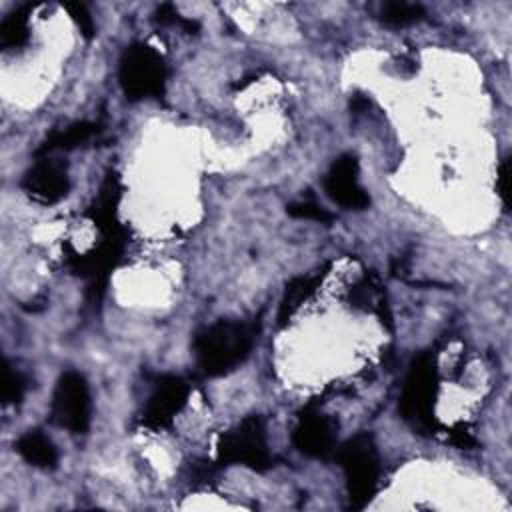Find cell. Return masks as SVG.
Returning a JSON list of instances; mask_svg holds the SVG:
<instances>
[{
    "label": "cell",
    "instance_id": "8",
    "mask_svg": "<svg viewBox=\"0 0 512 512\" xmlns=\"http://www.w3.org/2000/svg\"><path fill=\"white\" fill-rule=\"evenodd\" d=\"M296 446L310 456H326L332 450V428L330 422L320 416H304L294 434Z\"/></svg>",
    "mask_w": 512,
    "mask_h": 512
},
{
    "label": "cell",
    "instance_id": "3",
    "mask_svg": "<svg viewBox=\"0 0 512 512\" xmlns=\"http://www.w3.org/2000/svg\"><path fill=\"white\" fill-rule=\"evenodd\" d=\"M52 418L72 430L84 432L90 422V394L84 378L76 372H66L54 390Z\"/></svg>",
    "mask_w": 512,
    "mask_h": 512
},
{
    "label": "cell",
    "instance_id": "4",
    "mask_svg": "<svg viewBox=\"0 0 512 512\" xmlns=\"http://www.w3.org/2000/svg\"><path fill=\"white\" fill-rule=\"evenodd\" d=\"M340 462L350 482V494L354 498H368L376 480V456L368 438L358 436L350 440L340 452Z\"/></svg>",
    "mask_w": 512,
    "mask_h": 512
},
{
    "label": "cell",
    "instance_id": "7",
    "mask_svg": "<svg viewBox=\"0 0 512 512\" xmlns=\"http://www.w3.org/2000/svg\"><path fill=\"white\" fill-rule=\"evenodd\" d=\"M184 398H186L184 382L178 378H164L156 386V390L150 398V404L146 410V420L156 426L168 422L170 416L184 404Z\"/></svg>",
    "mask_w": 512,
    "mask_h": 512
},
{
    "label": "cell",
    "instance_id": "15",
    "mask_svg": "<svg viewBox=\"0 0 512 512\" xmlns=\"http://www.w3.org/2000/svg\"><path fill=\"white\" fill-rule=\"evenodd\" d=\"M2 42L4 44H20L26 36V28H24V18L22 16H12L10 20L4 22L2 26Z\"/></svg>",
    "mask_w": 512,
    "mask_h": 512
},
{
    "label": "cell",
    "instance_id": "14",
    "mask_svg": "<svg viewBox=\"0 0 512 512\" xmlns=\"http://www.w3.org/2000/svg\"><path fill=\"white\" fill-rule=\"evenodd\" d=\"M288 214L296 218H306V220H318V222H330V214L320 208L314 202H296L288 206Z\"/></svg>",
    "mask_w": 512,
    "mask_h": 512
},
{
    "label": "cell",
    "instance_id": "13",
    "mask_svg": "<svg viewBox=\"0 0 512 512\" xmlns=\"http://www.w3.org/2000/svg\"><path fill=\"white\" fill-rule=\"evenodd\" d=\"M26 380L18 370H12L8 364L4 366L2 374V398L4 402H18L24 394Z\"/></svg>",
    "mask_w": 512,
    "mask_h": 512
},
{
    "label": "cell",
    "instance_id": "10",
    "mask_svg": "<svg viewBox=\"0 0 512 512\" xmlns=\"http://www.w3.org/2000/svg\"><path fill=\"white\" fill-rule=\"evenodd\" d=\"M16 450L26 462L34 466H52L56 464V458H58L54 444L42 432H26L18 440Z\"/></svg>",
    "mask_w": 512,
    "mask_h": 512
},
{
    "label": "cell",
    "instance_id": "11",
    "mask_svg": "<svg viewBox=\"0 0 512 512\" xmlns=\"http://www.w3.org/2000/svg\"><path fill=\"white\" fill-rule=\"evenodd\" d=\"M422 18V8L408 2H388L382 8V20L392 26H406Z\"/></svg>",
    "mask_w": 512,
    "mask_h": 512
},
{
    "label": "cell",
    "instance_id": "17",
    "mask_svg": "<svg viewBox=\"0 0 512 512\" xmlns=\"http://www.w3.org/2000/svg\"><path fill=\"white\" fill-rule=\"evenodd\" d=\"M508 172H510V162L506 160L502 164V168H500V196H502L506 206H508V190H510V176H508Z\"/></svg>",
    "mask_w": 512,
    "mask_h": 512
},
{
    "label": "cell",
    "instance_id": "2",
    "mask_svg": "<svg viewBox=\"0 0 512 512\" xmlns=\"http://www.w3.org/2000/svg\"><path fill=\"white\" fill-rule=\"evenodd\" d=\"M164 64L148 46H132L120 64V82L130 98H148L162 92Z\"/></svg>",
    "mask_w": 512,
    "mask_h": 512
},
{
    "label": "cell",
    "instance_id": "9",
    "mask_svg": "<svg viewBox=\"0 0 512 512\" xmlns=\"http://www.w3.org/2000/svg\"><path fill=\"white\" fill-rule=\"evenodd\" d=\"M30 194L44 202H54L66 194L68 180L62 166L54 162H40L26 178Z\"/></svg>",
    "mask_w": 512,
    "mask_h": 512
},
{
    "label": "cell",
    "instance_id": "6",
    "mask_svg": "<svg viewBox=\"0 0 512 512\" xmlns=\"http://www.w3.org/2000/svg\"><path fill=\"white\" fill-rule=\"evenodd\" d=\"M326 192L332 200L346 208H364L368 196L356 180V160L342 156L334 162L326 176Z\"/></svg>",
    "mask_w": 512,
    "mask_h": 512
},
{
    "label": "cell",
    "instance_id": "12",
    "mask_svg": "<svg viewBox=\"0 0 512 512\" xmlns=\"http://www.w3.org/2000/svg\"><path fill=\"white\" fill-rule=\"evenodd\" d=\"M92 132H94V128H92L90 124H76V126H70V128H66L64 132H60L58 136H54V138L50 140V144H46V148L52 150V148H68V146L80 144V142L86 140Z\"/></svg>",
    "mask_w": 512,
    "mask_h": 512
},
{
    "label": "cell",
    "instance_id": "5",
    "mask_svg": "<svg viewBox=\"0 0 512 512\" xmlns=\"http://www.w3.org/2000/svg\"><path fill=\"white\" fill-rule=\"evenodd\" d=\"M220 454L226 460L234 462H244L250 466H260L266 464L268 454H266V444H264V430L258 420H246L238 430L228 434L222 440Z\"/></svg>",
    "mask_w": 512,
    "mask_h": 512
},
{
    "label": "cell",
    "instance_id": "16",
    "mask_svg": "<svg viewBox=\"0 0 512 512\" xmlns=\"http://www.w3.org/2000/svg\"><path fill=\"white\" fill-rule=\"evenodd\" d=\"M68 10H70L72 18L76 20V24L80 26V30H82L86 36H90L94 26H92V18H90V14L86 12V8H84L82 4H68Z\"/></svg>",
    "mask_w": 512,
    "mask_h": 512
},
{
    "label": "cell",
    "instance_id": "1",
    "mask_svg": "<svg viewBox=\"0 0 512 512\" xmlns=\"http://www.w3.org/2000/svg\"><path fill=\"white\" fill-rule=\"evenodd\" d=\"M252 336L242 324L220 322L208 328L196 342L198 366L206 374H222L236 366L250 350Z\"/></svg>",
    "mask_w": 512,
    "mask_h": 512
}]
</instances>
